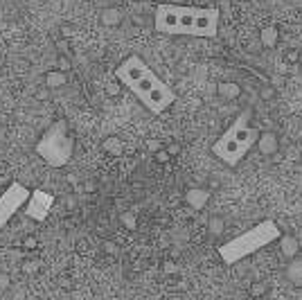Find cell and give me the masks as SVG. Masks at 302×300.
<instances>
[{"instance_id": "obj_8", "label": "cell", "mask_w": 302, "mask_h": 300, "mask_svg": "<svg viewBox=\"0 0 302 300\" xmlns=\"http://www.w3.org/2000/svg\"><path fill=\"white\" fill-rule=\"evenodd\" d=\"M52 201H54V196L48 194V192H43V190L32 192L30 199H27V210H25L27 217L36 219V221H43L48 210H50V205H52Z\"/></svg>"}, {"instance_id": "obj_20", "label": "cell", "mask_w": 302, "mask_h": 300, "mask_svg": "<svg viewBox=\"0 0 302 300\" xmlns=\"http://www.w3.org/2000/svg\"><path fill=\"white\" fill-rule=\"evenodd\" d=\"M158 160H160V163H167V160H169V154H167V151H158Z\"/></svg>"}, {"instance_id": "obj_12", "label": "cell", "mask_w": 302, "mask_h": 300, "mask_svg": "<svg viewBox=\"0 0 302 300\" xmlns=\"http://www.w3.org/2000/svg\"><path fill=\"white\" fill-rule=\"evenodd\" d=\"M286 277H288V282H291L293 286L302 289V255H297V257H293L291 262H288Z\"/></svg>"}, {"instance_id": "obj_13", "label": "cell", "mask_w": 302, "mask_h": 300, "mask_svg": "<svg viewBox=\"0 0 302 300\" xmlns=\"http://www.w3.org/2000/svg\"><path fill=\"white\" fill-rule=\"evenodd\" d=\"M216 93H219L223 100H237V97L241 95V86H239L237 82H221L219 86H216Z\"/></svg>"}, {"instance_id": "obj_6", "label": "cell", "mask_w": 302, "mask_h": 300, "mask_svg": "<svg viewBox=\"0 0 302 300\" xmlns=\"http://www.w3.org/2000/svg\"><path fill=\"white\" fill-rule=\"evenodd\" d=\"M149 70V66L144 64L142 59H140L138 55H131V57H126L124 61H122L120 66H117V70H115V77L120 79L122 84H124L126 88L131 86L133 82H138L140 77H142L144 73Z\"/></svg>"}, {"instance_id": "obj_21", "label": "cell", "mask_w": 302, "mask_h": 300, "mask_svg": "<svg viewBox=\"0 0 302 300\" xmlns=\"http://www.w3.org/2000/svg\"><path fill=\"white\" fill-rule=\"evenodd\" d=\"M174 3H176V5H183V3H185V0H174Z\"/></svg>"}, {"instance_id": "obj_9", "label": "cell", "mask_w": 302, "mask_h": 300, "mask_svg": "<svg viewBox=\"0 0 302 300\" xmlns=\"http://www.w3.org/2000/svg\"><path fill=\"white\" fill-rule=\"evenodd\" d=\"M160 84H162V79L158 77V75L153 73L151 68H149L147 73H144L142 77L138 79V82H133V84H131V86H129V91H131V93H135V95H138V100L142 102L144 97H147L151 91H156V88L160 86Z\"/></svg>"}, {"instance_id": "obj_11", "label": "cell", "mask_w": 302, "mask_h": 300, "mask_svg": "<svg viewBox=\"0 0 302 300\" xmlns=\"http://www.w3.org/2000/svg\"><path fill=\"white\" fill-rule=\"evenodd\" d=\"M277 248H279V253H282V257L293 259L300 255V241H297L293 235H279Z\"/></svg>"}, {"instance_id": "obj_16", "label": "cell", "mask_w": 302, "mask_h": 300, "mask_svg": "<svg viewBox=\"0 0 302 300\" xmlns=\"http://www.w3.org/2000/svg\"><path fill=\"white\" fill-rule=\"evenodd\" d=\"M223 228H225V223H223L221 217H212L210 221H207V230H210V235H221Z\"/></svg>"}, {"instance_id": "obj_14", "label": "cell", "mask_w": 302, "mask_h": 300, "mask_svg": "<svg viewBox=\"0 0 302 300\" xmlns=\"http://www.w3.org/2000/svg\"><path fill=\"white\" fill-rule=\"evenodd\" d=\"M259 41H261V46H264V48H275V46H277V41H279L277 28H275V25H266V28L259 32Z\"/></svg>"}, {"instance_id": "obj_3", "label": "cell", "mask_w": 302, "mask_h": 300, "mask_svg": "<svg viewBox=\"0 0 302 300\" xmlns=\"http://www.w3.org/2000/svg\"><path fill=\"white\" fill-rule=\"evenodd\" d=\"M279 235H282V230H279L277 223H275L273 219H264V221H259L257 226L248 228L246 232H241V235L232 237L230 241H225L219 248V255L225 264H237V262H241V259L255 255L257 250L266 248L268 244L277 241Z\"/></svg>"}, {"instance_id": "obj_10", "label": "cell", "mask_w": 302, "mask_h": 300, "mask_svg": "<svg viewBox=\"0 0 302 300\" xmlns=\"http://www.w3.org/2000/svg\"><path fill=\"white\" fill-rule=\"evenodd\" d=\"M257 149H259V154L261 156H273V154H277V149H279V138H277V133H273V131H261L259 133V138H257Z\"/></svg>"}, {"instance_id": "obj_7", "label": "cell", "mask_w": 302, "mask_h": 300, "mask_svg": "<svg viewBox=\"0 0 302 300\" xmlns=\"http://www.w3.org/2000/svg\"><path fill=\"white\" fill-rule=\"evenodd\" d=\"M174 102H176V93L171 91V88L167 86L165 82H162L160 86L156 88V91H151L147 97H144L142 104L147 106V109L151 111V113L160 115V113H165V111L169 109V106L174 104Z\"/></svg>"}, {"instance_id": "obj_18", "label": "cell", "mask_w": 302, "mask_h": 300, "mask_svg": "<svg viewBox=\"0 0 302 300\" xmlns=\"http://www.w3.org/2000/svg\"><path fill=\"white\" fill-rule=\"evenodd\" d=\"M273 97H275V91H273L270 86H264V88H261V100L268 102V100H273Z\"/></svg>"}, {"instance_id": "obj_4", "label": "cell", "mask_w": 302, "mask_h": 300, "mask_svg": "<svg viewBox=\"0 0 302 300\" xmlns=\"http://www.w3.org/2000/svg\"><path fill=\"white\" fill-rule=\"evenodd\" d=\"M36 151L39 156L45 160L48 165L52 167H61L70 160V154H72V138H68L66 133V122L59 120L54 122L52 127L45 131V136L39 140L36 145Z\"/></svg>"}, {"instance_id": "obj_2", "label": "cell", "mask_w": 302, "mask_h": 300, "mask_svg": "<svg viewBox=\"0 0 302 300\" xmlns=\"http://www.w3.org/2000/svg\"><path fill=\"white\" fill-rule=\"evenodd\" d=\"M252 111L246 109L232 120L228 129L221 133L219 138L212 145V154L225 163L228 167H237L246 154L257 145V138H259V129L252 127Z\"/></svg>"}, {"instance_id": "obj_17", "label": "cell", "mask_w": 302, "mask_h": 300, "mask_svg": "<svg viewBox=\"0 0 302 300\" xmlns=\"http://www.w3.org/2000/svg\"><path fill=\"white\" fill-rule=\"evenodd\" d=\"M264 293H266V284H264V282H257V284H252L250 295H264Z\"/></svg>"}, {"instance_id": "obj_19", "label": "cell", "mask_w": 302, "mask_h": 300, "mask_svg": "<svg viewBox=\"0 0 302 300\" xmlns=\"http://www.w3.org/2000/svg\"><path fill=\"white\" fill-rule=\"evenodd\" d=\"M297 59H300V52H297V50H291V52H286V61H288V64H295Z\"/></svg>"}, {"instance_id": "obj_1", "label": "cell", "mask_w": 302, "mask_h": 300, "mask_svg": "<svg viewBox=\"0 0 302 300\" xmlns=\"http://www.w3.org/2000/svg\"><path fill=\"white\" fill-rule=\"evenodd\" d=\"M153 28L160 34L212 39L219 32V12L214 7H187L176 3L158 5L153 12Z\"/></svg>"}, {"instance_id": "obj_5", "label": "cell", "mask_w": 302, "mask_h": 300, "mask_svg": "<svg viewBox=\"0 0 302 300\" xmlns=\"http://www.w3.org/2000/svg\"><path fill=\"white\" fill-rule=\"evenodd\" d=\"M30 194L32 192L27 190L25 185H21V183H16V181L9 183V187L0 194V230H3L5 223L21 210V205L27 203Z\"/></svg>"}, {"instance_id": "obj_15", "label": "cell", "mask_w": 302, "mask_h": 300, "mask_svg": "<svg viewBox=\"0 0 302 300\" xmlns=\"http://www.w3.org/2000/svg\"><path fill=\"white\" fill-rule=\"evenodd\" d=\"M185 199H187V203L192 205L194 210H201L203 205H205V201L210 199V192L207 190H189Z\"/></svg>"}]
</instances>
